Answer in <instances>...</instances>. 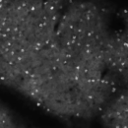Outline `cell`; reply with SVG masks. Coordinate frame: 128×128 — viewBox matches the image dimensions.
Here are the masks:
<instances>
[{
    "mask_svg": "<svg viewBox=\"0 0 128 128\" xmlns=\"http://www.w3.org/2000/svg\"><path fill=\"white\" fill-rule=\"evenodd\" d=\"M106 128H127V94L123 92L104 112Z\"/></svg>",
    "mask_w": 128,
    "mask_h": 128,
    "instance_id": "obj_1",
    "label": "cell"
}]
</instances>
